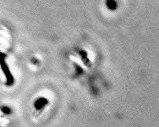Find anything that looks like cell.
<instances>
[{
  "label": "cell",
  "mask_w": 159,
  "mask_h": 127,
  "mask_svg": "<svg viewBox=\"0 0 159 127\" xmlns=\"http://www.w3.org/2000/svg\"><path fill=\"white\" fill-rule=\"evenodd\" d=\"M107 7L110 10H115L117 8V3L114 0H107L106 1Z\"/></svg>",
  "instance_id": "obj_1"
},
{
  "label": "cell",
  "mask_w": 159,
  "mask_h": 127,
  "mask_svg": "<svg viewBox=\"0 0 159 127\" xmlns=\"http://www.w3.org/2000/svg\"><path fill=\"white\" fill-rule=\"evenodd\" d=\"M3 112L6 113H10V109H3Z\"/></svg>",
  "instance_id": "obj_2"
}]
</instances>
